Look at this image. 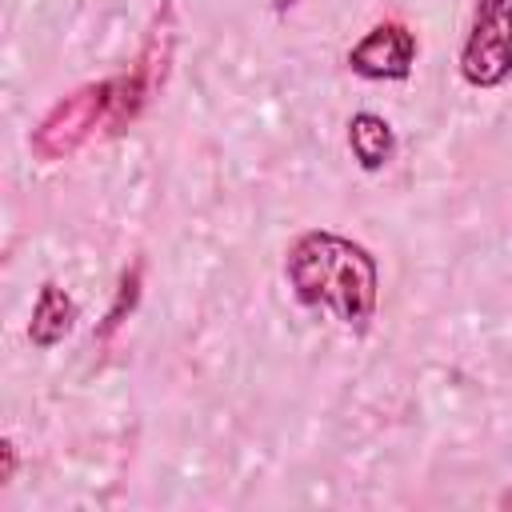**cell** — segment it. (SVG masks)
Listing matches in <instances>:
<instances>
[{"label":"cell","mask_w":512,"mask_h":512,"mask_svg":"<svg viewBox=\"0 0 512 512\" xmlns=\"http://www.w3.org/2000/svg\"><path fill=\"white\" fill-rule=\"evenodd\" d=\"M284 280L304 308H328L344 328L368 332L380 308V260L368 244L332 232L304 228L284 252Z\"/></svg>","instance_id":"6da1fadb"},{"label":"cell","mask_w":512,"mask_h":512,"mask_svg":"<svg viewBox=\"0 0 512 512\" xmlns=\"http://www.w3.org/2000/svg\"><path fill=\"white\" fill-rule=\"evenodd\" d=\"M112 104H116V76L88 80V84L72 88L32 128V136H28L32 156L44 164L76 156L92 136H104L112 128Z\"/></svg>","instance_id":"7a4b0ae2"},{"label":"cell","mask_w":512,"mask_h":512,"mask_svg":"<svg viewBox=\"0 0 512 512\" xmlns=\"http://www.w3.org/2000/svg\"><path fill=\"white\" fill-rule=\"evenodd\" d=\"M172 48H176V8H172V0H160L132 68L116 76V104H112V128L108 132H124L128 124H136L140 112L160 96V88L168 80Z\"/></svg>","instance_id":"3957f363"},{"label":"cell","mask_w":512,"mask_h":512,"mask_svg":"<svg viewBox=\"0 0 512 512\" xmlns=\"http://www.w3.org/2000/svg\"><path fill=\"white\" fill-rule=\"evenodd\" d=\"M468 88L492 92L512 80V0H472V20L456 56Z\"/></svg>","instance_id":"277c9868"},{"label":"cell","mask_w":512,"mask_h":512,"mask_svg":"<svg viewBox=\"0 0 512 512\" xmlns=\"http://www.w3.org/2000/svg\"><path fill=\"white\" fill-rule=\"evenodd\" d=\"M416 56H420V40L416 32L388 16V20H376L344 56V64L352 68V76L360 80H376V84H396V80H408L412 68H416Z\"/></svg>","instance_id":"5b68a950"},{"label":"cell","mask_w":512,"mask_h":512,"mask_svg":"<svg viewBox=\"0 0 512 512\" xmlns=\"http://www.w3.org/2000/svg\"><path fill=\"white\" fill-rule=\"evenodd\" d=\"M76 316H80V308H76V300L68 296V288H60L56 280H44V284L36 288V300H32L28 340H32L40 352H48V348L64 344V336L76 328Z\"/></svg>","instance_id":"8992f818"},{"label":"cell","mask_w":512,"mask_h":512,"mask_svg":"<svg viewBox=\"0 0 512 512\" xmlns=\"http://www.w3.org/2000/svg\"><path fill=\"white\" fill-rule=\"evenodd\" d=\"M348 152L356 160V168L364 172H384L396 156V132L388 124V116L360 108L348 116Z\"/></svg>","instance_id":"52a82bcc"},{"label":"cell","mask_w":512,"mask_h":512,"mask_svg":"<svg viewBox=\"0 0 512 512\" xmlns=\"http://www.w3.org/2000/svg\"><path fill=\"white\" fill-rule=\"evenodd\" d=\"M140 288H144V264L140 260H132L124 272H120V284H116V292H112V304H108V312H104V320H100V328H96V344H108L120 328H124V320L136 312V304H140Z\"/></svg>","instance_id":"ba28073f"},{"label":"cell","mask_w":512,"mask_h":512,"mask_svg":"<svg viewBox=\"0 0 512 512\" xmlns=\"http://www.w3.org/2000/svg\"><path fill=\"white\" fill-rule=\"evenodd\" d=\"M16 468H20V448L12 436L0 440V488H8L16 480Z\"/></svg>","instance_id":"9c48e42d"},{"label":"cell","mask_w":512,"mask_h":512,"mask_svg":"<svg viewBox=\"0 0 512 512\" xmlns=\"http://www.w3.org/2000/svg\"><path fill=\"white\" fill-rule=\"evenodd\" d=\"M500 504H504V508H508V504H512V492H504V496H500Z\"/></svg>","instance_id":"30bf717a"}]
</instances>
